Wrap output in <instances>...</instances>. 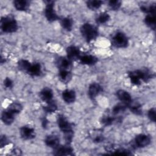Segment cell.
Instances as JSON below:
<instances>
[{
	"label": "cell",
	"mask_w": 156,
	"mask_h": 156,
	"mask_svg": "<svg viewBox=\"0 0 156 156\" xmlns=\"http://www.w3.org/2000/svg\"><path fill=\"white\" fill-rule=\"evenodd\" d=\"M57 122L60 130L64 134L65 141L67 144H70L73 138V129L72 124L70 123L67 118L62 114L58 115Z\"/></svg>",
	"instance_id": "6da1fadb"
},
{
	"label": "cell",
	"mask_w": 156,
	"mask_h": 156,
	"mask_svg": "<svg viewBox=\"0 0 156 156\" xmlns=\"http://www.w3.org/2000/svg\"><path fill=\"white\" fill-rule=\"evenodd\" d=\"M130 82L136 86L141 85V82H147L152 77V73L147 69H136L128 73Z\"/></svg>",
	"instance_id": "7a4b0ae2"
},
{
	"label": "cell",
	"mask_w": 156,
	"mask_h": 156,
	"mask_svg": "<svg viewBox=\"0 0 156 156\" xmlns=\"http://www.w3.org/2000/svg\"><path fill=\"white\" fill-rule=\"evenodd\" d=\"M80 31L82 37L88 43L96 40L99 34L98 28L88 23L83 24L80 28Z\"/></svg>",
	"instance_id": "3957f363"
},
{
	"label": "cell",
	"mask_w": 156,
	"mask_h": 156,
	"mask_svg": "<svg viewBox=\"0 0 156 156\" xmlns=\"http://www.w3.org/2000/svg\"><path fill=\"white\" fill-rule=\"evenodd\" d=\"M0 24L1 30L6 34L15 32L18 29L17 21L11 15L1 17Z\"/></svg>",
	"instance_id": "277c9868"
},
{
	"label": "cell",
	"mask_w": 156,
	"mask_h": 156,
	"mask_svg": "<svg viewBox=\"0 0 156 156\" xmlns=\"http://www.w3.org/2000/svg\"><path fill=\"white\" fill-rule=\"evenodd\" d=\"M127 36L122 32H116L112 38V45L117 48H125L129 45Z\"/></svg>",
	"instance_id": "5b68a950"
},
{
	"label": "cell",
	"mask_w": 156,
	"mask_h": 156,
	"mask_svg": "<svg viewBox=\"0 0 156 156\" xmlns=\"http://www.w3.org/2000/svg\"><path fill=\"white\" fill-rule=\"evenodd\" d=\"M44 9V15L47 20L49 22H54L58 20L59 17L57 15L54 9V2L52 1H47Z\"/></svg>",
	"instance_id": "8992f818"
},
{
	"label": "cell",
	"mask_w": 156,
	"mask_h": 156,
	"mask_svg": "<svg viewBox=\"0 0 156 156\" xmlns=\"http://www.w3.org/2000/svg\"><path fill=\"white\" fill-rule=\"evenodd\" d=\"M151 137L146 134H138L134 138V144L137 148H143L151 143Z\"/></svg>",
	"instance_id": "52a82bcc"
},
{
	"label": "cell",
	"mask_w": 156,
	"mask_h": 156,
	"mask_svg": "<svg viewBox=\"0 0 156 156\" xmlns=\"http://www.w3.org/2000/svg\"><path fill=\"white\" fill-rule=\"evenodd\" d=\"M20 135L22 139L29 140L35 137L36 133L35 129L29 126H24L20 129Z\"/></svg>",
	"instance_id": "ba28073f"
},
{
	"label": "cell",
	"mask_w": 156,
	"mask_h": 156,
	"mask_svg": "<svg viewBox=\"0 0 156 156\" xmlns=\"http://www.w3.org/2000/svg\"><path fill=\"white\" fill-rule=\"evenodd\" d=\"M16 115V114L14 112L7 107L1 113V120L5 125L10 126L13 122Z\"/></svg>",
	"instance_id": "9c48e42d"
},
{
	"label": "cell",
	"mask_w": 156,
	"mask_h": 156,
	"mask_svg": "<svg viewBox=\"0 0 156 156\" xmlns=\"http://www.w3.org/2000/svg\"><path fill=\"white\" fill-rule=\"evenodd\" d=\"M53 154L55 155H73V148L70 146V144L66 143L63 146L59 145L54 149Z\"/></svg>",
	"instance_id": "30bf717a"
},
{
	"label": "cell",
	"mask_w": 156,
	"mask_h": 156,
	"mask_svg": "<svg viewBox=\"0 0 156 156\" xmlns=\"http://www.w3.org/2000/svg\"><path fill=\"white\" fill-rule=\"evenodd\" d=\"M102 91L103 88L100 84L98 83H92L88 87V95L91 99L93 100Z\"/></svg>",
	"instance_id": "8fae6325"
},
{
	"label": "cell",
	"mask_w": 156,
	"mask_h": 156,
	"mask_svg": "<svg viewBox=\"0 0 156 156\" xmlns=\"http://www.w3.org/2000/svg\"><path fill=\"white\" fill-rule=\"evenodd\" d=\"M116 96L121 102L127 106V108L133 101L130 94L128 91L124 90H118L116 91Z\"/></svg>",
	"instance_id": "7c38bea8"
},
{
	"label": "cell",
	"mask_w": 156,
	"mask_h": 156,
	"mask_svg": "<svg viewBox=\"0 0 156 156\" xmlns=\"http://www.w3.org/2000/svg\"><path fill=\"white\" fill-rule=\"evenodd\" d=\"M66 57L71 61L78 60L81 56L80 51L79 48L76 46H69L66 48Z\"/></svg>",
	"instance_id": "4fadbf2b"
},
{
	"label": "cell",
	"mask_w": 156,
	"mask_h": 156,
	"mask_svg": "<svg viewBox=\"0 0 156 156\" xmlns=\"http://www.w3.org/2000/svg\"><path fill=\"white\" fill-rule=\"evenodd\" d=\"M56 64L59 70L63 69L71 71L73 66V61L69 59L67 57H60L57 60Z\"/></svg>",
	"instance_id": "5bb4252c"
},
{
	"label": "cell",
	"mask_w": 156,
	"mask_h": 156,
	"mask_svg": "<svg viewBox=\"0 0 156 156\" xmlns=\"http://www.w3.org/2000/svg\"><path fill=\"white\" fill-rule=\"evenodd\" d=\"M44 143L48 147L55 149L60 145V139L56 135H49L46 137Z\"/></svg>",
	"instance_id": "9a60e30c"
},
{
	"label": "cell",
	"mask_w": 156,
	"mask_h": 156,
	"mask_svg": "<svg viewBox=\"0 0 156 156\" xmlns=\"http://www.w3.org/2000/svg\"><path fill=\"white\" fill-rule=\"evenodd\" d=\"M62 97L63 100L68 104L74 103L76 99V92L73 90L66 89L63 91L62 93Z\"/></svg>",
	"instance_id": "2e32d148"
},
{
	"label": "cell",
	"mask_w": 156,
	"mask_h": 156,
	"mask_svg": "<svg viewBox=\"0 0 156 156\" xmlns=\"http://www.w3.org/2000/svg\"><path fill=\"white\" fill-rule=\"evenodd\" d=\"M79 60L81 64L85 65H88V66L94 65L98 61V59L96 57L90 54L82 55L80 57Z\"/></svg>",
	"instance_id": "e0dca14e"
},
{
	"label": "cell",
	"mask_w": 156,
	"mask_h": 156,
	"mask_svg": "<svg viewBox=\"0 0 156 156\" xmlns=\"http://www.w3.org/2000/svg\"><path fill=\"white\" fill-rule=\"evenodd\" d=\"M53 96V91L49 87L43 88L40 92V97L41 99L43 101H44L46 103L52 101Z\"/></svg>",
	"instance_id": "ac0fdd59"
},
{
	"label": "cell",
	"mask_w": 156,
	"mask_h": 156,
	"mask_svg": "<svg viewBox=\"0 0 156 156\" xmlns=\"http://www.w3.org/2000/svg\"><path fill=\"white\" fill-rule=\"evenodd\" d=\"M31 76H39L41 74V66L39 63H31L27 73Z\"/></svg>",
	"instance_id": "d6986e66"
},
{
	"label": "cell",
	"mask_w": 156,
	"mask_h": 156,
	"mask_svg": "<svg viewBox=\"0 0 156 156\" xmlns=\"http://www.w3.org/2000/svg\"><path fill=\"white\" fill-rule=\"evenodd\" d=\"M13 5L18 11H26L29 7V2L27 0H15Z\"/></svg>",
	"instance_id": "ffe728a7"
},
{
	"label": "cell",
	"mask_w": 156,
	"mask_h": 156,
	"mask_svg": "<svg viewBox=\"0 0 156 156\" xmlns=\"http://www.w3.org/2000/svg\"><path fill=\"white\" fill-rule=\"evenodd\" d=\"M144 23L152 30L155 29L156 17L155 14H147L144 20Z\"/></svg>",
	"instance_id": "44dd1931"
},
{
	"label": "cell",
	"mask_w": 156,
	"mask_h": 156,
	"mask_svg": "<svg viewBox=\"0 0 156 156\" xmlns=\"http://www.w3.org/2000/svg\"><path fill=\"white\" fill-rule=\"evenodd\" d=\"M127 108L132 112L133 114L136 115H141L142 114L141 105L140 103L136 102H132L128 105Z\"/></svg>",
	"instance_id": "7402d4cb"
},
{
	"label": "cell",
	"mask_w": 156,
	"mask_h": 156,
	"mask_svg": "<svg viewBox=\"0 0 156 156\" xmlns=\"http://www.w3.org/2000/svg\"><path fill=\"white\" fill-rule=\"evenodd\" d=\"M58 77H59L60 80L62 82H63L65 83H66L69 82V80L71 79V71L60 69V70H59Z\"/></svg>",
	"instance_id": "603a6c76"
},
{
	"label": "cell",
	"mask_w": 156,
	"mask_h": 156,
	"mask_svg": "<svg viewBox=\"0 0 156 156\" xmlns=\"http://www.w3.org/2000/svg\"><path fill=\"white\" fill-rule=\"evenodd\" d=\"M60 24L63 29L66 31H71L73 28V20L69 17H65L61 20Z\"/></svg>",
	"instance_id": "cb8c5ba5"
},
{
	"label": "cell",
	"mask_w": 156,
	"mask_h": 156,
	"mask_svg": "<svg viewBox=\"0 0 156 156\" xmlns=\"http://www.w3.org/2000/svg\"><path fill=\"white\" fill-rule=\"evenodd\" d=\"M103 4V1L99 0H89L86 2L87 7L91 10H96L99 9Z\"/></svg>",
	"instance_id": "d4e9b609"
},
{
	"label": "cell",
	"mask_w": 156,
	"mask_h": 156,
	"mask_svg": "<svg viewBox=\"0 0 156 156\" xmlns=\"http://www.w3.org/2000/svg\"><path fill=\"white\" fill-rule=\"evenodd\" d=\"M43 109L46 113H52L57 110V105L56 103L52 100V101L47 102L46 105L44 106Z\"/></svg>",
	"instance_id": "484cf974"
},
{
	"label": "cell",
	"mask_w": 156,
	"mask_h": 156,
	"mask_svg": "<svg viewBox=\"0 0 156 156\" xmlns=\"http://www.w3.org/2000/svg\"><path fill=\"white\" fill-rule=\"evenodd\" d=\"M17 65H18V68L20 70L27 73V70L29 69L31 65V63L27 60L21 59L18 62Z\"/></svg>",
	"instance_id": "4316f807"
},
{
	"label": "cell",
	"mask_w": 156,
	"mask_h": 156,
	"mask_svg": "<svg viewBox=\"0 0 156 156\" xmlns=\"http://www.w3.org/2000/svg\"><path fill=\"white\" fill-rule=\"evenodd\" d=\"M110 19V16L107 12H102L96 18V21L98 24H103L108 22Z\"/></svg>",
	"instance_id": "83f0119b"
},
{
	"label": "cell",
	"mask_w": 156,
	"mask_h": 156,
	"mask_svg": "<svg viewBox=\"0 0 156 156\" xmlns=\"http://www.w3.org/2000/svg\"><path fill=\"white\" fill-rule=\"evenodd\" d=\"M116 118L110 115L104 116L101 119V123L104 126H111L116 121Z\"/></svg>",
	"instance_id": "f1b7e54d"
},
{
	"label": "cell",
	"mask_w": 156,
	"mask_h": 156,
	"mask_svg": "<svg viewBox=\"0 0 156 156\" xmlns=\"http://www.w3.org/2000/svg\"><path fill=\"white\" fill-rule=\"evenodd\" d=\"M127 108V106L124 104H118L115 105L112 108V113L113 115H118L121 112H123Z\"/></svg>",
	"instance_id": "f546056e"
},
{
	"label": "cell",
	"mask_w": 156,
	"mask_h": 156,
	"mask_svg": "<svg viewBox=\"0 0 156 156\" xmlns=\"http://www.w3.org/2000/svg\"><path fill=\"white\" fill-rule=\"evenodd\" d=\"M141 10L146 13V14H155V11H156V6L155 4L151 5L148 7L145 6V5H142L140 7Z\"/></svg>",
	"instance_id": "4dcf8cb0"
},
{
	"label": "cell",
	"mask_w": 156,
	"mask_h": 156,
	"mask_svg": "<svg viewBox=\"0 0 156 156\" xmlns=\"http://www.w3.org/2000/svg\"><path fill=\"white\" fill-rule=\"evenodd\" d=\"M109 7L112 10H118L121 5V1L119 0H110L108 2Z\"/></svg>",
	"instance_id": "1f68e13d"
},
{
	"label": "cell",
	"mask_w": 156,
	"mask_h": 156,
	"mask_svg": "<svg viewBox=\"0 0 156 156\" xmlns=\"http://www.w3.org/2000/svg\"><path fill=\"white\" fill-rule=\"evenodd\" d=\"M113 155H131L132 153L130 152V151L124 149V148H119L118 149L115 151H114V152L112 154Z\"/></svg>",
	"instance_id": "d6a6232c"
},
{
	"label": "cell",
	"mask_w": 156,
	"mask_h": 156,
	"mask_svg": "<svg viewBox=\"0 0 156 156\" xmlns=\"http://www.w3.org/2000/svg\"><path fill=\"white\" fill-rule=\"evenodd\" d=\"M155 108H151L147 112V116L148 118L150 119L151 121L155 122V118H156V113H155Z\"/></svg>",
	"instance_id": "836d02e7"
},
{
	"label": "cell",
	"mask_w": 156,
	"mask_h": 156,
	"mask_svg": "<svg viewBox=\"0 0 156 156\" xmlns=\"http://www.w3.org/2000/svg\"><path fill=\"white\" fill-rule=\"evenodd\" d=\"M4 85L7 88H11L13 87V81L9 77H6L4 80Z\"/></svg>",
	"instance_id": "e575fe53"
},
{
	"label": "cell",
	"mask_w": 156,
	"mask_h": 156,
	"mask_svg": "<svg viewBox=\"0 0 156 156\" xmlns=\"http://www.w3.org/2000/svg\"><path fill=\"white\" fill-rule=\"evenodd\" d=\"M9 143L8 139L5 135H1V138H0V146L1 148L6 146Z\"/></svg>",
	"instance_id": "d590c367"
},
{
	"label": "cell",
	"mask_w": 156,
	"mask_h": 156,
	"mask_svg": "<svg viewBox=\"0 0 156 156\" xmlns=\"http://www.w3.org/2000/svg\"><path fill=\"white\" fill-rule=\"evenodd\" d=\"M103 140H104V137H103V136L99 135V136H96V137L94 138V139L93 140V141H94V143H99L102 142Z\"/></svg>",
	"instance_id": "8d00e7d4"
},
{
	"label": "cell",
	"mask_w": 156,
	"mask_h": 156,
	"mask_svg": "<svg viewBox=\"0 0 156 156\" xmlns=\"http://www.w3.org/2000/svg\"><path fill=\"white\" fill-rule=\"evenodd\" d=\"M42 126L43 128H46L48 126V121L46 119V118H43V120H42Z\"/></svg>",
	"instance_id": "74e56055"
}]
</instances>
